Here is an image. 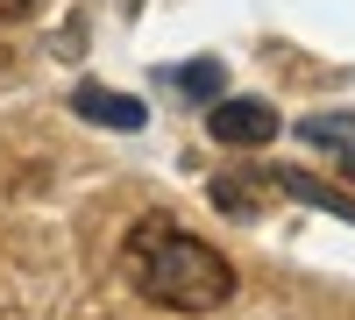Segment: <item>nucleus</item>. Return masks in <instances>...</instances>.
<instances>
[{"label": "nucleus", "mask_w": 355, "mask_h": 320, "mask_svg": "<svg viewBox=\"0 0 355 320\" xmlns=\"http://www.w3.org/2000/svg\"><path fill=\"white\" fill-rule=\"evenodd\" d=\"M121 271H128L135 292L150 306H164V313H220L234 299V264L214 242L185 235L178 221H135Z\"/></svg>", "instance_id": "1"}, {"label": "nucleus", "mask_w": 355, "mask_h": 320, "mask_svg": "<svg viewBox=\"0 0 355 320\" xmlns=\"http://www.w3.org/2000/svg\"><path fill=\"white\" fill-rule=\"evenodd\" d=\"M206 135L220 142V150H263V142L277 135V107L270 100H214L206 107Z\"/></svg>", "instance_id": "2"}, {"label": "nucleus", "mask_w": 355, "mask_h": 320, "mask_svg": "<svg viewBox=\"0 0 355 320\" xmlns=\"http://www.w3.org/2000/svg\"><path fill=\"white\" fill-rule=\"evenodd\" d=\"M206 199H214L220 214H234V221H256L284 192H277V171H214V178H206Z\"/></svg>", "instance_id": "3"}, {"label": "nucleus", "mask_w": 355, "mask_h": 320, "mask_svg": "<svg viewBox=\"0 0 355 320\" xmlns=\"http://www.w3.org/2000/svg\"><path fill=\"white\" fill-rule=\"evenodd\" d=\"M71 114L93 121V128H114V135H135L142 121H150V107H142L135 93H107V85H93V78L71 93Z\"/></svg>", "instance_id": "4"}, {"label": "nucleus", "mask_w": 355, "mask_h": 320, "mask_svg": "<svg viewBox=\"0 0 355 320\" xmlns=\"http://www.w3.org/2000/svg\"><path fill=\"white\" fill-rule=\"evenodd\" d=\"M299 142H306V150L341 157V171L355 178V114H306V121H299Z\"/></svg>", "instance_id": "5"}, {"label": "nucleus", "mask_w": 355, "mask_h": 320, "mask_svg": "<svg viewBox=\"0 0 355 320\" xmlns=\"http://www.w3.org/2000/svg\"><path fill=\"white\" fill-rule=\"evenodd\" d=\"M277 192H284V199H299V207H313V214L355 221V199H348V192H334V185H320V178H306V171H277Z\"/></svg>", "instance_id": "6"}, {"label": "nucleus", "mask_w": 355, "mask_h": 320, "mask_svg": "<svg viewBox=\"0 0 355 320\" xmlns=\"http://www.w3.org/2000/svg\"><path fill=\"white\" fill-rule=\"evenodd\" d=\"M164 78H171L185 100H206V107L227 93V65H220V57H185V65H171Z\"/></svg>", "instance_id": "7"}, {"label": "nucleus", "mask_w": 355, "mask_h": 320, "mask_svg": "<svg viewBox=\"0 0 355 320\" xmlns=\"http://www.w3.org/2000/svg\"><path fill=\"white\" fill-rule=\"evenodd\" d=\"M36 0H0V22H15V15H28Z\"/></svg>", "instance_id": "8"}]
</instances>
